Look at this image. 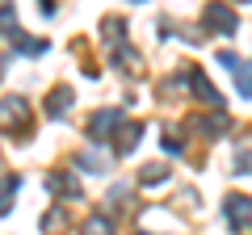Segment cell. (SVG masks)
I'll return each instance as SVG.
<instances>
[{"mask_svg":"<svg viewBox=\"0 0 252 235\" xmlns=\"http://www.w3.org/2000/svg\"><path fill=\"white\" fill-rule=\"evenodd\" d=\"M223 214H227V227H231V231H240V227L252 218V198H244V193H231V198L223 202Z\"/></svg>","mask_w":252,"mask_h":235,"instance_id":"obj_1","label":"cell"},{"mask_svg":"<svg viewBox=\"0 0 252 235\" xmlns=\"http://www.w3.org/2000/svg\"><path fill=\"white\" fill-rule=\"evenodd\" d=\"M189 88H193V97H198L202 105H210V109H223V97H219V92L210 88V80L198 72V67H189Z\"/></svg>","mask_w":252,"mask_h":235,"instance_id":"obj_2","label":"cell"},{"mask_svg":"<svg viewBox=\"0 0 252 235\" xmlns=\"http://www.w3.org/2000/svg\"><path fill=\"white\" fill-rule=\"evenodd\" d=\"M206 26L219 29V34H235V26H240V21H235V13L227 9V4H210V9H206Z\"/></svg>","mask_w":252,"mask_h":235,"instance_id":"obj_3","label":"cell"},{"mask_svg":"<svg viewBox=\"0 0 252 235\" xmlns=\"http://www.w3.org/2000/svg\"><path fill=\"white\" fill-rule=\"evenodd\" d=\"M118 122H122V114H118V109H101V114L89 122V139H93V143H101V139H105Z\"/></svg>","mask_w":252,"mask_h":235,"instance_id":"obj_4","label":"cell"},{"mask_svg":"<svg viewBox=\"0 0 252 235\" xmlns=\"http://www.w3.org/2000/svg\"><path fill=\"white\" fill-rule=\"evenodd\" d=\"M67 105H72V92H67V88H55V97L46 101V114H51V118H63V114H67Z\"/></svg>","mask_w":252,"mask_h":235,"instance_id":"obj_5","label":"cell"},{"mask_svg":"<svg viewBox=\"0 0 252 235\" xmlns=\"http://www.w3.org/2000/svg\"><path fill=\"white\" fill-rule=\"evenodd\" d=\"M0 122H26V101H4L0 105Z\"/></svg>","mask_w":252,"mask_h":235,"instance_id":"obj_6","label":"cell"},{"mask_svg":"<svg viewBox=\"0 0 252 235\" xmlns=\"http://www.w3.org/2000/svg\"><path fill=\"white\" fill-rule=\"evenodd\" d=\"M46 185H51L55 193H63V198H76V181H72V176H63V172H55Z\"/></svg>","mask_w":252,"mask_h":235,"instance_id":"obj_7","label":"cell"},{"mask_svg":"<svg viewBox=\"0 0 252 235\" xmlns=\"http://www.w3.org/2000/svg\"><path fill=\"white\" fill-rule=\"evenodd\" d=\"M235 80H240V92H244V97H252V63H240V67H235Z\"/></svg>","mask_w":252,"mask_h":235,"instance_id":"obj_8","label":"cell"},{"mask_svg":"<svg viewBox=\"0 0 252 235\" xmlns=\"http://www.w3.org/2000/svg\"><path fill=\"white\" fill-rule=\"evenodd\" d=\"M84 235H109V218H89V223H84Z\"/></svg>","mask_w":252,"mask_h":235,"instance_id":"obj_9","label":"cell"},{"mask_svg":"<svg viewBox=\"0 0 252 235\" xmlns=\"http://www.w3.org/2000/svg\"><path fill=\"white\" fill-rule=\"evenodd\" d=\"M0 29H4V34H13V9H9V0H0Z\"/></svg>","mask_w":252,"mask_h":235,"instance_id":"obj_10","label":"cell"},{"mask_svg":"<svg viewBox=\"0 0 252 235\" xmlns=\"http://www.w3.org/2000/svg\"><path fill=\"white\" fill-rule=\"evenodd\" d=\"M164 176H168V168H160V164H152V168H143V181H147V185H160Z\"/></svg>","mask_w":252,"mask_h":235,"instance_id":"obj_11","label":"cell"},{"mask_svg":"<svg viewBox=\"0 0 252 235\" xmlns=\"http://www.w3.org/2000/svg\"><path fill=\"white\" fill-rule=\"evenodd\" d=\"M235 172H240V176L252 172V151H248V147H240V155H235Z\"/></svg>","mask_w":252,"mask_h":235,"instance_id":"obj_12","label":"cell"}]
</instances>
